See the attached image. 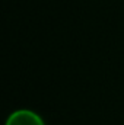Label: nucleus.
<instances>
[{
	"instance_id": "nucleus-1",
	"label": "nucleus",
	"mask_w": 124,
	"mask_h": 125,
	"mask_svg": "<svg viewBox=\"0 0 124 125\" xmlns=\"http://www.w3.org/2000/svg\"><path fill=\"white\" fill-rule=\"evenodd\" d=\"M4 125H45L42 118L31 109H18L12 112Z\"/></svg>"
}]
</instances>
